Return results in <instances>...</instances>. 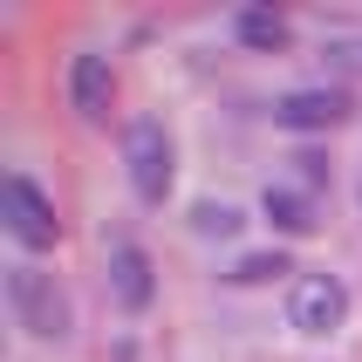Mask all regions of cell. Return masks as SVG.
<instances>
[{
    "mask_svg": "<svg viewBox=\"0 0 362 362\" xmlns=\"http://www.w3.org/2000/svg\"><path fill=\"white\" fill-rule=\"evenodd\" d=\"M7 308H14V322L35 342H62L69 335V294L41 267H7Z\"/></svg>",
    "mask_w": 362,
    "mask_h": 362,
    "instance_id": "obj_1",
    "label": "cell"
},
{
    "mask_svg": "<svg viewBox=\"0 0 362 362\" xmlns=\"http://www.w3.org/2000/svg\"><path fill=\"white\" fill-rule=\"evenodd\" d=\"M123 164H130V192L144 205H164L171 199V178H178V151H171V130L164 123H130V137H123Z\"/></svg>",
    "mask_w": 362,
    "mask_h": 362,
    "instance_id": "obj_2",
    "label": "cell"
},
{
    "mask_svg": "<svg viewBox=\"0 0 362 362\" xmlns=\"http://www.w3.org/2000/svg\"><path fill=\"white\" fill-rule=\"evenodd\" d=\"M0 212H7V233H14L21 246H55L62 240V219H55V199L41 192L28 171H7V192H0Z\"/></svg>",
    "mask_w": 362,
    "mask_h": 362,
    "instance_id": "obj_3",
    "label": "cell"
},
{
    "mask_svg": "<svg viewBox=\"0 0 362 362\" xmlns=\"http://www.w3.org/2000/svg\"><path fill=\"white\" fill-rule=\"evenodd\" d=\"M287 322L301 328V335H335V328L349 322V287L335 281V274H301L294 281V294H287Z\"/></svg>",
    "mask_w": 362,
    "mask_h": 362,
    "instance_id": "obj_4",
    "label": "cell"
},
{
    "mask_svg": "<svg viewBox=\"0 0 362 362\" xmlns=\"http://www.w3.org/2000/svg\"><path fill=\"white\" fill-rule=\"evenodd\" d=\"M69 103H76L82 123L110 117V103H117V69H110V55H76V69H69Z\"/></svg>",
    "mask_w": 362,
    "mask_h": 362,
    "instance_id": "obj_5",
    "label": "cell"
},
{
    "mask_svg": "<svg viewBox=\"0 0 362 362\" xmlns=\"http://www.w3.org/2000/svg\"><path fill=\"white\" fill-rule=\"evenodd\" d=\"M342 117H349L342 89H287L274 103V123H287V130H335Z\"/></svg>",
    "mask_w": 362,
    "mask_h": 362,
    "instance_id": "obj_6",
    "label": "cell"
},
{
    "mask_svg": "<svg viewBox=\"0 0 362 362\" xmlns=\"http://www.w3.org/2000/svg\"><path fill=\"white\" fill-rule=\"evenodd\" d=\"M110 294H117L130 315H137V308H151L158 274H151V253H144V246H117V253H110Z\"/></svg>",
    "mask_w": 362,
    "mask_h": 362,
    "instance_id": "obj_7",
    "label": "cell"
},
{
    "mask_svg": "<svg viewBox=\"0 0 362 362\" xmlns=\"http://www.w3.org/2000/svg\"><path fill=\"white\" fill-rule=\"evenodd\" d=\"M233 35H240L246 48H267V55H274V48H287V14L281 7H240V14H233Z\"/></svg>",
    "mask_w": 362,
    "mask_h": 362,
    "instance_id": "obj_8",
    "label": "cell"
},
{
    "mask_svg": "<svg viewBox=\"0 0 362 362\" xmlns=\"http://www.w3.org/2000/svg\"><path fill=\"white\" fill-rule=\"evenodd\" d=\"M267 219L281 226V233H308L315 226V205L301 192H287V185H267Z\"/></svg>",
    "mask_w": 362,
    "mask_h": 362,
    "instance_id": "obj_9",
    "label": "cell"
},
{
    "mask_svg": "<svg viewBox=\"0 0 362 362\" xmlns=\"http://www.w3.org/2000/svg\"><path fill=\"white\" fill-rule=\"evenodd\" d=\"M274 274H294L281 246H274V253H246V260L233 267V281H240V287H260V281H274Z\"/></svg>",
    "mask_w": 362,
    "mask_h": 362,
    "instance_id": "obj_10",
    "label": "cell"
},
{
    "mask_svg": "<svg viewBox=\"0 0 362 362\" xmlns=\"http://www.w3.org/2000/svg\"><path fill=\"white\" fill-rule=\"evenodd\" d=\"M233 226H240V212H233V205H199V233H233Z\"/></svg>",
    "mask_w": 362,
    "mask_h": 362,
    "instance_id": "obj_11",
    "label": "cell"
},
{
    "mask_svg": "<svg viewBox=\"0 0 362 362\" xmlns=\"http://www.w3.org/2000/svg\"><path fill=\"white\" fill-rule=\"evenodd\" d=\"M328 55H335V69H349V76H362V41H335Z\"/></svg>",
    "mask_w": 362,
    "mask_h": 362,
    "instance_id": "obj_12",
    "label": "cell"
}]
</instances>
